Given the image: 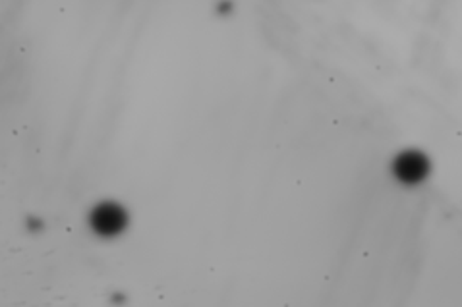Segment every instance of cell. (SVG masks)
<instances>
[{"label": "cell", "instance_id": "cell-1", "mask_svg": "<svg viewBox=\"0 0 462 307\" xmlns=\"http://www.w3.org/2000/svg\"><path fill=\"white\" fill-rule=\"evenodd\" d=\"M430 170H431L430 158L422 151H416V149L402 151L395 158V163H393V172H395L397 180H401L406 185L424 182L430 175Z\"/></svg>", "mask_w": 462, "mask_h": 307}, {"label": "cell", "instance_id": "cell-2", "mask_svg": "<svg viewBox=\"0 0 462 307\" xmlns=\"http://www.w3.org/2000/svg\"><path fill=\"white\" fill-rule=\"evenodd\" d=\"M89 221L99 236H116L126 229L128 212L116 203H101L91 211Z\"/></svg>", "mask_w": 462, "mask_h": 307}]
</instances>
